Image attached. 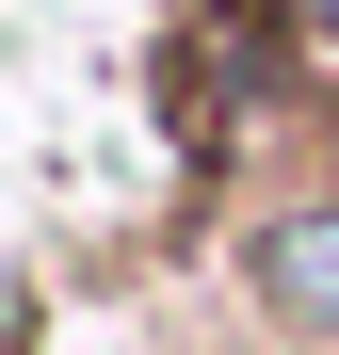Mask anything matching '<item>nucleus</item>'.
Listing matches in <instances>:
<instances>
[{
    "instance_id": "1",
    "label": "nucleus",
    "mask_w": 339,
    "mask_h": 355,
    "mask_svg": "<svg viewBox=\"0 0 339 355\" xmlns=\"http://www.w3.org/2000/svg\"><path fill=\"white\" fill-rule=\"evenodd\" d=\"M243 291L291 339H339V194H307V210H275L259 243H243Z\"/></svg>"
}]
</instances>
